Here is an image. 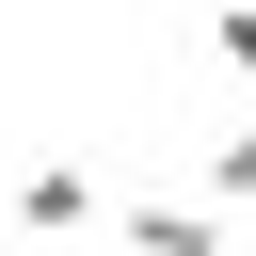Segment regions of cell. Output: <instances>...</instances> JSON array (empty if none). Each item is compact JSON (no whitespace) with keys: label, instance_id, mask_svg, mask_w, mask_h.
<instances>
[{"label":"cell","instance_id":"3957f363","mask_svg":"<svg viewBox=\"0 0 256 256\" xmlns=\"http://www.w3.org/2000/svg\"><path fill=\"white\" fill-rule=\"evenodd\" d=\"M208 208H256V112H240V128H208Z\"/></svg>","mask_w":256,"mask_h":256},{"label":"cell","instance_id":"277c9868","mask_svg":"<svg viewBox=\"0 0 256 256\" xmlns=\"http://www.w3.org/2000/svg\"><path fill=\"white\" fill-rule=\"evenodd\" d=\"M208 64H224V80H256V0H224V16H208Z\"/></svg>","mask_w":256,"mask_h":256},{"label":"cell","instance_id":"6da1fadb","mask_svg":"<svg viewBox=\"0 0 256 256\" xmlns=\"http://www.w3.org/2000/svg\"><path fill=\"white\" fill-rule=\"evenodd\" d=\"M112 240H128V256H224V208H208V192H128Z\"/></svg>","mask_w":256,"mask_h":256},{"label":"cell","instance_id":"7a4b0ae2","mask_svg":"<svg viewBox=\"0 0 256 256\" xmlns=\"http://www.w3.org/2000/svg\"><path fill=\"white\" fill-rule=\"evenodd\" d=\"M0 208H16L32 240H80V224H96V176H80V160H32V176H16Z\"/></svg>","mask_w":256,"mask_h":256}]
</instances>
